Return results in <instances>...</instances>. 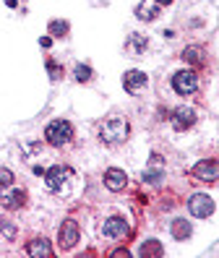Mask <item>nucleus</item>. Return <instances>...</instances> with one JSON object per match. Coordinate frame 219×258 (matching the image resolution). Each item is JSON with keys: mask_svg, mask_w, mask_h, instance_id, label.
Returning a JSON list of instances; mask_svg holds the SVG:
<instances>
[{"mask_svg": "<svg viewBox=\"0 0 219 258\" xmlns=\"http://www.w3.org/2000/svg\"><path fill=\"white\" fill-rule=\"evenodd\" d=\"M193 175L198 180H206V183H214V180H219V162L216 159H203L193 167Z\"/></svg>", "mask_w": 219, "mask_h": 258, "instance_id": "nucleus-8", "label": "nucleus"}, {"mask_svg": "<svg viewBox=\"0 0 219 258\" xmlns=\"http://www.w3.org/2000/svg\"><path fill=\"white\" fill-rule=\"evenodd\" d=\"M141 255H162V245L156 240H149L141 245Z\"/></svg>", "mask_w": 219, "mask_h": 258, "instance_id": "nucleus-19", "label": "nucleus"}, {"mask_svg": "<svg viewBox=\"0 0 219 258\" xmlns=\"http://www.w3.org/2000/svg\"><path fill=\"white\" fill-rule=\"evenodd\" d=\"M0 204H3L6 209H24L26 206V193L21 188L8 185V188L0 190Z\"/></svg>", "mask_w": 219, "mask_h": 258, "instance_id": "nucleus-7", "label": "nucleus"}, {"mask_svg": "<svg viewBox=\"0 0 219 258\" xmlns=\"http://www.w3.org/2000/svg\"><path fill=\"white\" fill-rule=\"evenodd\" d=\"M13 185V172L8 170V167H0V190Z\"/></svg>", "mask_w": 219, "mask_h": 258, "instance_id": "nucleus-22", "label": "nucleus"}, {"mask_svg": "<svg viewBox=\"0 0 219 258\" xmlns=\"http://www.w3.org/2000/svg\"><path fill=\"white\" fill-rule=\"evenodd\" d=\"M159 11H162V6L156 3V0H146V3H141L136 8V16L144 19V21H154L156 16H159Z\"/></svg>", "mask_w": 219, "mask_h": 258, "instance_id": "nucleus-14", "label": "nucleus"}, {"mask_svg": "<svg viewBox=\"0 0 219 258\" xmlns=\"http://www.w3.org/2000/svg\"><path fill=\"white\" fill-rule=\"evenodd\" d=\"M183 60L185 63H193V66H203L206 63V52H203L198 44H191V47L183 50Z\"/></svg>", "mask_w": 219, "mask_h": 258, "instance_id": "nucleus-15", "label": "nucleus"}, {"mask_svg": "<svg viewBox=\"0 0 219 258\" xmlns=\"http://www.w3.org/2000/svg\"><path fill=\"white\" fill-rule=\"evenodd\" d=\"M26 253L31 258H50L52 255V245H50V240H47V237H37V240H31L26 245Z\"/></svg>", "mask_w": 219, "mask_h": 258, "instance_id": "nucleus-13", "label": "nucleus"}, {"mask_svg": "<svg viewBox=\"0 0 219 258\" xmlns=\"http://www.w3.org/2000/svg\"><path fill=\"white\" fill-rule=\"evenodd\" d=\"M104 185H107V190L120 193L125 185H128V175H125L123 170H118V167H110V170L104 172Z\"/></svg>", "mask_w": 219, "mask_h": 258, "instance_id": "nucleus-9", "label": "nucleus"}, {"mask_svg": "<svg viewBox=\"0 0 219 258\" xmlns=\"http://www.w3.org/2000/svg\"><path fill=\"white\" fill-rule=\"evenodd\" d=\"M156 162H159V159H156V157H151V164H149V170L144 172V180H146V183H154V185H159V180H162V164L156 167Z\"/></svg>", "mask_w": 219, "mask_h": 258, "instance_id": "nucleus-16", "label": "nucleus"}, {"mask_svg": "<svg viewBox=\"0 0 219 258\" xmlns=\"http://www.w3.org/2000/svg\"><path fill=\"white\" fill-rule=\"evenodd\" d=\"M172 237L175 240H188L191 237V224H188L185 219H175L172 222Z\"/></svg>", "mask_w": 219, "mask_h": 258, "instance_id": "nucleus-17", "label": "nucleus"}, {"mask_svg": "<svg viewBox=\"0 0 219 258\" xmlns=\"http://www.w3.org/2000/svg\"><path fill=\"white\" fill-rule=\"evenodd\" d=\"M47 73H50L52 81H60V79H63V68L55 63V60H47Z\"/></svg>", "mask_w": 219, "mask_h": 258, "instance_id": "nucleus-21", "label": "nucleus"}, {"mask_svg": "<svg viewBox=\"0 0 219 258\" xmlns=\"http://www.w3.org/2000/svg\"><path fill=\"white\" fill-rule=\"evenodd\" d=\"M172 125H175L178 131H188L196 125V112L191 107H178L175 112H172Z\"/></svg>", "mask_w": 219, "mask_h": 258, "instance_id": "nucleus-11", "label": "nucleus"}, {"mask_svg": "<svg viewBox=\"0 0 219 258\" xmlns=\"http://www.w3.org/2000/svg\"><path fill=\"white\" fill-rule=\"evenodd\" d=\"M128 136H131V125L125 117H110L99 128V141L104 146H120L128 141Z\"/></svg>", "mask_w": 219, "mask_h": 258, "instance_id": "nucleus-1", "label": "nucleus"}, {"mask_svg": "<svg viewBox=\"0 0 219 258\" xmlns=\"http://www.w3.org/2000/svg\"><path fill=\"white\" fill-rule=\"evenodd\" d=\"M39 42H42V47H50V44H52V39H50V37H42Z\"/></svg>", "mask_w": 219, "mask_h": 258, "instance_id": "nucleus-23", "label": "nucleus"}, {"mask_svg": "<svg viewBox=\"0 0 219 258\" xmlns=\"http://www.w3.org/2000/svg\"><path fill=\"white\" fill-rule=\"evenodd\" d=\"M71 180H73V170L68 164H55L44 172V183H47V190L50 193H66Z\"/></svg>", "mask_w": 219, "mask_h": 258, "instance_id": "nucleus-2", "label": "nucleus"}, {"mask_svg": "<svg viewBox=\"0 0 219 258\" xmlns=\"http://www.w3.org/2000/svg\"><path fill=\"white\" fill-rule=\"evenodd\" d=\"M102 232H104V237L118 240V237H123V235H128V224H125L123 217H110V219L102 224Z\"/></svg>", "mask_w": 219, "mask_h": 258, "instance_id": "nucleus-12", "label": "nucleus"}, {"mask_svg": "<svg viewBox=\"0 0 219 258\" xmlns=\"http://www.w3.org/2000/svg\"><path fill=\"white\" fill-rule=\"evenodd\" d=\"M156 3H159V6H170V3H172V0H156Z\"/></svg>", "mask_w": 219, "mask_h": 258, "instance_id": "nucleus-24", "label": "nucleus"}, {"mask_svg": "<svg viewBox=\"0 0 219 258\" xmlns=\"http://www.w3.org/2000/svg\"><path fill=\"white\" fill-rule=\"evenodd\" d=\"M188 211H191L193 217L198 219H206L214 214V201L209 199L206 193H193L191 199H188Z\"/></svg>", "mask_w": 219, "mask_h": 258, "instance_id": "nucleus-6", "label": "nucleus"}, {"mask_svg": "<svg viewBox=\"0 0 219 258\" xmlns=\"http://www.w3.org/2000/svg\"><path fill=\"white\" fill-rule=\"evenodd\" d=\"M73 76H76V81H81V84H86V81H91V68L89 66H84V63H78L76 68H73Z\"/></svg>", "mask_w": 219, "mask_h": 258, "instance_id": "nucleus-18", "label": "nucleus"}, {"mask_svg": "<svg viewBox=\"0 0 219 258\" xmlns=\"http://www.w3.org/2000/svg\"><path fill=\"white\" fill-rule=\"evenodd\" d=\"M78 237H81V230H78L76 219H66V222L60 224V232H58V245H60L63 250H71V248H76Z\"/></svg>", "mask_w": 219, "mask_h": 258, "instance_id": "nucleus-5", "label": "nucleus"}, {"mask_svg": "<svg viewBox=\"0 0 219 258\" xmlns=\"http://www.w3.org/2000/svg\"><path fill=\"white\" fill-rule=\"evenodd\" d=\"M50 34L52 37H66L68 34V21H50Z\"/></svg>", "mask_w": 219, "mask_h": 258, "instance_id": "nucleus-20", "label": "nucleus"}, {"mask_svg": "<svg viewBox=\"0 0 219 258\" xmlns=\"http://www.w3.org/2000/svg\"><path fill=\"white\" fill-rule=\"evenodd\" d=\"M172 89L180 94V97H191L198 92V76L196 71H178L172 76Z\"/></svg>", "mask_w": 219, "mask_h": 258, "instance_id": "nucleus-4", "label": "nucleus"}, {"mask_svg": "<svg viewBox=\"0 0 219 258\" xmlns=\"http://www.w3.org/2000/svg\"><path fill=\"white\" fill-rule=\"evenodd\" d=\"M146 73H141V71H128L123 76V86H125V92H131V94H138L141 89H146Z\"/></svg>", "mask_w": 219, "mask_h": 258, "instance_id": "nucleus-10", "label": "nucleus"}, {"mask_svg": "<svg viewBox=\"0 0 219 258\" xmlns=\"http://www.w3.org/2000/svg\"><path fill=\"white\" fill-rule=\"evenodd\" d=\"M44 139L50 146H66V144L73 141V125L68 120H52V123L44 128Z\"/></svg>", "mask_w": 219, "mask_h": 258, "instance_id": "nucleus-3", "label": "nucleus"}]
</instances>
